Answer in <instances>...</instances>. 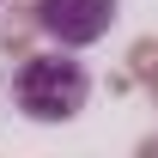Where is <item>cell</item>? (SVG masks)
<instances>
[{"mask_svg": "<svg viewBox=\"0 0 158 158\" xmlns=\"http://www.w3.org/2000/svg\"><path fill=\"white\" fill-rule=\"evenodd\" d=\"M110 24H116V0H37V31L61 49L110 37Z\"/></svg>", "mask_w": 158, "mask_h": 158, "instance_id": "obj_2", "label": "cell"}, {"mask_svg": "<svg viewBox=\"0 0 158 158\" xmlns=\"http://www.w3.org/2000/svg\"><path fill=\"white\" fill-rule=\"evenodd\" d=\"M85 98H91V73L85 61H73V49H43L12 67V103L31 122H73Z\"/></svg>", "mask_w": 158, "mask_h": 158, "instance_id": "obj_1", "label": "cell"}]
</instances>
